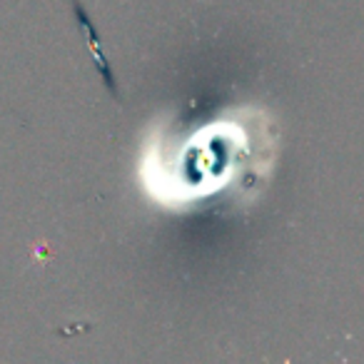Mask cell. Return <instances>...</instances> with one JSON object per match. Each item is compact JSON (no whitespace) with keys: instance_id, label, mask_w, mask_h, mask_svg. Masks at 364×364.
Here are the masks:
<instances>
[{"instance_id":"6da1fadb","label":"cell","mask_w":364,"mask_h":364,"mask_svg":"<svg viewBox=\"0 0 364 364\" xmlns=\"http://www.w3.org/2000/svg\"><path fill=\"white\" fill-rule=\"evenodd\" d=\"M73 13H75V18H77V23H80V28L85 31V36H87V48H90V53H92V60H95V68L100 70V77L105 80V87L112 92V95L120 100V90H117V80L112 77V70H110V60L105 58V53H102V43H100V36H97V31H95V26L90 23V18H87V13L82 11V6L77 3V0H73Z\"/></svg>"}]
</instances>
